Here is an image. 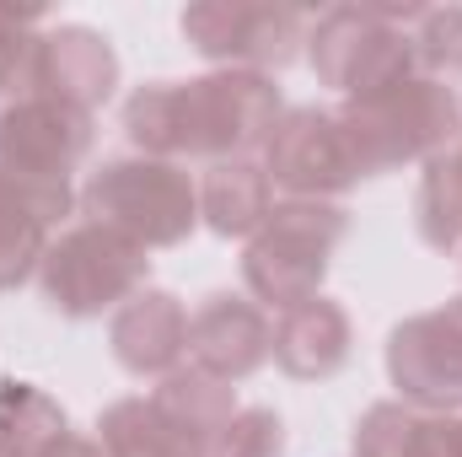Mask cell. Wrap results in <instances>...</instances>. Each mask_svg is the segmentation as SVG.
I'll return each instance as SVG.
<instances>
[{
  "mask_svg": "<svg viewBox=\"0 0 462 457\" xmlns=\"http://www.w3.org/2000/svg\"><path fill=\"white\" fill-rule=\"evenodd\" d=\"M452 156H457V173H462V151H452Z\"/></svg>",
  "mask_w": 462,
  "mask_h": 457,
  "instance_id": "obj_22",
  "label": "cell"
},
{
  "mask_svg": "<svg viewBox=\"0 0 462 457\" xmlns=\"http://www.w3.org/2000/svg\"><path fill=\"white\" fill-rule=\"evenodd\" d=\"M189 350L199 360L205 377L216 382H231V377H247L263 366V355L274 350V334L263 323V312L247 302V296H210L194 323H189Z\"/></svg>",
  "mask_w": 462,
  "mask_h": 457,
  "instance_id": "obj_12",
  "label": "cell"
},
{
  "mask_svg": "<svg viewBox=\"0 0 462 457\" xmlns=\"http://www.w3.org/2000/svg\"><path fill=\"white\" fill-rule=\"evenodd\" d=\"M118 60L108 38L87 33V27H60L49 38H38L32 49V87L70 103V108H92L114 92Z\"/></svg>",
  "mask_w": 462,
  "mask_h": 457,
  "instance_id": "obj_13",
  "label": "cell"
},
{
  "mask_svg": "<svg viewBox=\"0 0 462 457\" xmlns=\"http://www.w3.org/2000/svg\"><path fill=\"white\" fill-rule=\"evenodd\" d=\"M285 452V431L269 409H242L231 415V425L216 436L210 457H280Z\"/></svg>",
  "mask_w": 462,
  "mask_h": 457,
  "instance_id": "obj_20",
  "label": "cell"
},
{
  "mask_svg": "<svg viewBox=\"0 0 462 457\" xmlns=\"http://www.w3.org/2000/svg\"><path fill=\"white\" fill-rule=\"evenodd\" d=\"M92 145V114L70 108L49 92H32L11 103L0 118V167L27 178H70V167Z\"/></svg>",
  "mask_w": 462,
  "mask_h": 457,
  "instance_id": "obj_9",
  "label": "cell"
},
{
  "mask_svg": "<svg viewBox=\"0 0 462 457\" xmlns=\"http://www.w3.org/2000/svg\"><path fill=\"white\" fill-rule=\"evenodd\" d=\"M339 237H345V210L339 205L291 200V205L269 210V221L258 227L253 247H247V264H242L247 285L269 307H280V312L312 302L318 280H323V269H328V258L339 247Z\"/></svg>",
  "mask_w": 462,
  "mask_h": 457,
  "instance_id": "obj_3",
  "label": "cell"
},
{
  "mask_svg": "<svg viewBox=\"0 0 462 457\" xmlns=\"http://www.w3.org/2000/svg\"><path fill=\"white\" fill-rule=\"evenodd\" d=\"M387 371L398 393L420 409H457L462 404V302L409 318L393 329Z\"/></svg>",
  "mask_w": 462,
  "mask_h": 457,
  "instance_id": "obj_7",
  "label": "cell"
},
{
  "mask_svg": "<svg viewBox=\"0 0 462 457\" xmlns=\"http://www.w3.org/2000/svg\"><path fill=\"white\" fill-rule=\"evenodd\" d=\"M312 65L328 87L349 92V103L376 98L414 76V38L409 16L371 11V5H339L312 27Z\"/></svg>",
  "mask_w": 462,
  "mask_h": 457,
  "instance_id": "obj_4",
  "label": "cell"
},
{
  "mask_svg": "<svg viewBox=\"0 0 462 457\" xmlns=\"http://www.w3.org/2000/svg\"><path fill=\"white\" fill-rule=\"evenodd\" d=\"M280 124V92L258 70H221L199 81H156L140 87L124 108V129L156 162L167 156H221L269 140Z\"/></svg>",
  "mask_w": 462,
  "mask_h": 457,
  "instance_id": "obj_1",
  "label": "cell"
},
{
  "mask_svg": "<svg viewBox=\"0 0 462 457\" xmlns=\"http://www.w3.org/2000/svg\"><path fill=\"white\" fill-rule=\"evenodd\" d=\"M274 355L291 377H334L349 360V318L334 302L312 296V302H301L280 318Z\"/></svg>",
  "mask_w": 462,
  "mask_h": 457,
  "instance_id": "obj_16",
  "label": "cell"
},
{
  "mask_svg": "<svg viewBox=\"0 0 462 457\" xmlns=\"http://www.w3.org/2000/svg\"><path fill=\"white\" fill-rule=\"evenodd\" d=\"M414 60L430 65V70H462V5H447V11H414Z\"/></svg>",
  "mask_w": 462,
  "mask_h": 457,
  "instance_id": "obj_19",
  "label": "cell"
},
{
  "mask_svg": "<svg viewBox=\"0 0 462 457\" xmlns=\"http://www.w3.org/2000/svg\"><path fill=\"white\" fill-rule=\"evenodd\" d=\"M199 210L210 216V227L221 237H242V231L263 227L269 221V173L231 156L216 162L205 173V189H199Z\"/></svg>",
  "mask_w": 462,
  "mask_h": 457,
  "instance_id": "obj_17",
  "label": "cell"
},
{
  "mask_svg": "<svg viewBox=\"0 0 462 457\" xmlns=\"http://www.w3.org/2000/svg\"><path fill=\"white\" fill-rule=\"evenodd\" d=\"M103 447L108 457H210V442L189 420H178L156 393L124 398L103 415Z\"/></svg>",
  "mask_w": 462,
  "mask_h": 457,
  "instance_id": "obj_15",
  "label": "cell"
},
{
  "mask_svg": "<svg viewBox=\"0 0 462 457\" xmlns=\"http://www.w3.org/2000/svg\"><path fill=\"white\" fill-rule=\"evenodd\" d=\"M87 210H92V221L134 237L140 247H167L194 231L199 194L183 167L134 156V162H108L87 183Z\"/></svg>",
  "mask_w": 462,
  "mask_h": 457,
  "instance_id": "obj_5",
  "label": "cell"
},
{
  "mask_svg": "<svg viewBox=\"0 0 462 457\" xmlns=\"http://www.w3.org/2000/svg\"><path fill=\"white\" fill-rule=\"evenodd\" d=\"M27 27H32L27 11H0V92H11L22 76H32L38 38H27Z\"/></svg>",
  "mask_w": 462,
  "mask_h": 457,
  "instance_id": "obj_21",
  "label": "cell"
},
{
  "mask_svg": "<svg viewBox=\"0 0 462 457\" xmlns=\"http://www.w3.org/2000/svg\"><path fill=\"white\" fill-rule=\"evenodd\" d=\"M263 173H269V183H285L291 194H307V200L349 189L360 178L339 114H318V108L280 114V124L269 129V167Z\"/></svg>",
  "mask_w": 462,
  "mask_h": 457,
  "instance_id": "obj_10",
  "label": "cell"
},
{
  "mask_svg": "<svg viewBox=\"0 0 462 457\" xmlns=\"http://www.w3.org/2000/svg\"><path fill=\"white\" fill-rule=\"evenodd\" d=\"M339 124H345L355 173L371 178V173H387V167L414 162V156H441L462 124V103L447 81L409 76L376 98L349 103Z\"/></svg>",
  "mask_w": 462,
  "mask_h": 457,
  "instance_id": "obj_2",
  "label": "cell"
},
{
  "mask_svg": "<svg viewBox=\"0 0 462 457\" xmlns=\"http://www.w3.org/2000/svg\"><path fill=\"white\" fill-rule=\"evenodd\" d=\"M307 22L291 5H189L183 11V38L205 60L226 65H291Z\"/></svg>",
  "mask_w": 462,
  "mask_h": 457,
  "instance_id": "obj_8",
  "label": "cell"
},
{
  "mask_svg": "<svg viewBox=\"0 0 462 457\" xmlns=\"http://www.w3.org/2000/svg\"><path fill=\"white\" fill-rule=\"evenodd\" d=\"M70 210V183L0 167V291L22 285L49 253V227Z\"/></svg>",
  "mask_w": 462,
  "mask_h": 457,
  "instance_id": "obj_11",
  "label": "cell"
},
{
  "mask_svg": "<svg viewBox=\"0 0 462 457\" xmlns=\"http://www.w3.org/2000/svg\"><path fill=\"white\" fill-rule=\"evenodd\" d=\"M145 264L151 258L134 237L87 221L43 253V296L65 318H97L103 307L134 296V285L145 280Z\"/></svg>",
  "mask_w": 462,
  "mask_h": 457,
  "instance_id": "obj_6",
  "label": "cell"
},
{
  "mask_svg": "<svg viewBox=\"0 0 462 457\" xmlns=\"http://www.w3.org/2000/svg\"><path fill=\"white\" fill-rule=\"evenodd\" d=\"M414 210H420V237H425L430 247H457L462 242V173H457V156H430Z\"/></svg>",
  "mask_w": 462,
  "mask_h": 457,
  "instance_id": "obj_18",
  "label": "cell"
},
{
  "mask_svg": "<svg viewBox=\"0 0 462 457\" xmlns=\"http://www.w3.org/2000/svg\"><path fill=\"white\" fill-rule=\"evenodd\" d=\"M189 350V318L178 307V296L167 291H140L118 307L114 318V355L134 377H156L172 371L178 355Z\"/></svg>",
  "mask_w": 462,
  "mask_h": 457,
  "instance_id": "obj_14",
  "label": "cell"
}]
</instances>
